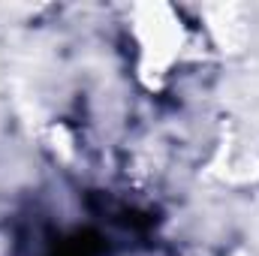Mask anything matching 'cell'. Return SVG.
<instances>
[{
  "label": "cell",
  "mask_w": 259,
  "mask_h": 256,
  "mask_svg": "<svg viewBox=\"0 0 259 256\" xmlns=\"http://www.w3.org/2000/svg\"><path fill=\"white\" fill-rule=\"evenodd\" d=\"M154 30H157V42H163V36L166 33H172V27L169 24H154ZM172 46H181V33H172V39H169ZM154 46V39H145V52ZM154 55V64L157 66H166V64H172V58H175V52H169V49H154L151 52Z\"/></svg>",
  "instance_id": "obj_1"
}]
</instances>
